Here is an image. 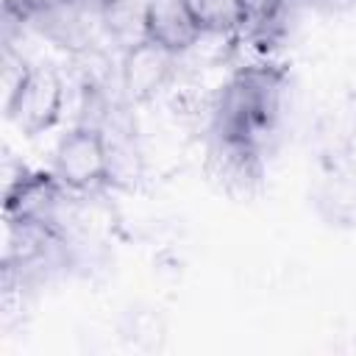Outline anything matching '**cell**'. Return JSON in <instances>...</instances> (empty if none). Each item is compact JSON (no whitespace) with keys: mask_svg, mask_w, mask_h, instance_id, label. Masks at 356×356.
Returning <instances> with one entry per match:
<instances>
[{"mask_svg":"<svg viewBox=\"0 0 356 356\" xmlns=\"http://www.w3.org/2000/svg\"><path fill=\"white\" fill-rule=\"evenodd\" d=\"M206 172H209V181L222 195L248 200L264 184L261 147L253 142L211 136L209 150H206Z\"/></svg>","mask_w":356,"mask_h":356,"instance_id":"cell-5","label":"cell"},{"mask_svg":"<svg viewBox=\"0 0 356 356\" xmlns=\"http://www.w3.org/2000/svg\"><path fill=\"white\" fill-rule=\"evenodd\" d=\"M284 81L286 72L267 58L236 67L211 97V136L253 142L261 147L278 122Z\"/></svg>","mask_w":356,"mask_h":356,"instance_id":"cell-1","label":"cell"},{"mask_svg":"<svg viewBox=\"0 0 356 356\" xmlns=\"http://www.w3.org/2000/svg\"><path fill=\"white\" fill-rule=\"evenodd\" d=\"M203 36H239L245 28V0H184Z\"/></svg>","mask_w":356,"mask_h":356,"instance_id":"cell-7","label":"cell"},{"mask_svg":"<svg viewBox=\"0 0 356 356\" xmlns=\"http://www.w3.org/2000/svg\"><path fill=\"white\" fill-rule=\"evenodd\" d=\"M53 175L75 195H92L111 184L108 136L97 125L75 122L53 150Z\"/></svg>","mask_w":356,"mask_h":356,"instance_id":"cell-3","label":"cell"},{"mask_svg":"<svg viewBox=\"0 0 356 356\" xmlns=\"http://www.w3.org/2000/svg\"><path fill=\"white\" fill-rule=\"evenodd\" d=\"M200 36L184 0H145V39L175 56H186Z\"/></svg>","mask_w":356,"mask_h":356,"instance_id":"cell-6","label":"cell"},{"mask_svg":"<svg viewBox=\"0 0 356 356\" xmlns=\"http://www.w3.org/2000/svg\"><path fill=\"white\" fill-rule=\"evenodd\" d=\"M95 3H111V0H95Z\"/></svg>","mask_w":356,"mask_h":356,"instance_id":"cell-8","label":"cell"},{"mask_svg":"<svg viewBox=\"0 0 356 356\" xmlns=\"http://www.w3.org/2000/svg\"><path fill=\"white\" fill-rule=\"evenodd\" d=\"M64 114V78L53 64H25L6 97V117L22 136L47 134Z\"/></svg>","mask_w":356,"mask_h":356,"instance_id":"cell-2","label":"cell"},{"mask_svg":"<svg viewBox=\"0 0 356 356\" xmlns=\"http://www.w3.org/2000/svg\"><path fill=\"white\" fill-rule=\"evenodd\" d=\"M178 67L181 56L164 50L150 39H139L136 44L120 50L117 89L131 106L150 103L159 95L170 92V86L178 81Z\"/></svg>","mask_w":356,"mask_h":356,"instance_id":"cell-4","label":"cell"}]
</instances>
